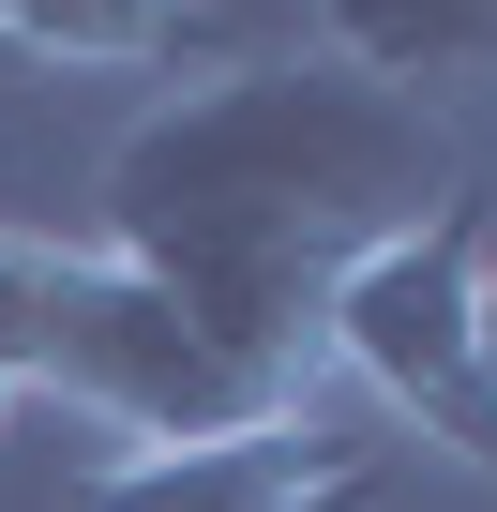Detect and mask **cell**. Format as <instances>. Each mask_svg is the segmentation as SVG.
<instances>
[{
	"label": "cell",
	"mask_w": 497,
	"mask_h": 512,
	"mask_svg": "<svg viewBox=\"0 0 497 512\" xmlns=\"http://www.w3.org/2000/svg\"><path fill=\"white\" fill-rule=\"evenodd\" d=\"M467 256H482V196L437 211V226H407L392 256H362V272L332 287V317H317V362L377 422H407V437H437V452H467L497 482V392L467 362Z\"/></svg>",
	"instance_id": "cell-3"
},
{
	"label": "cell",
	"mask_w": 497,
	"mask_h": 512,
	"mask_svg": "<svg viewBox=\"0 0 497 512\" xmlns=\"http://www.w3.org/2000/svg\"><path fill=\"white\" fill-rule=\"evenodd\" d=\"M467 362H482V392H497V226H482V256H467Z\"/></svg>",
	"instance_id": "cell-7"
},
{
	"label": "cell",
	"mask_w": 497,
	"mask_h": 512,
	"mask_svg": "<svg viewBox=\"0 0 497 512\" xmlns=\"http://www.w3.org/2000/svg\"><path fill=\"white\" fill-rule=\"evenodd\" d=\"M437 211H467V136L437 121V91H392L332 46H241L106 151V256L272 392H332V287Z\"/></svg>",
	"instance_id": "cell-1"
},
{
	"label": "cell",
	"mask_w": 497,
	"mask_h": 512,
	"mask_svg": "<svg viewBox=\"0 0 497 512\" xmlns=\"http://www.w3.org/2000/svg\"><path fill=\"white\" fill-rule=\"evenodd\" d=\"M317 46L392 76V91H437V76H497V0H317Z\"/></svg>",
	"instance_id": "cell-6"
},
{
	"label": "cell",
	"mask_w": 497,
	"mask_h": 512,
	"mask_svg": "<svg viewBox=\"0 0 497 512\" xmlns=\"http://www.w3.org/2000/svg\"><path fill=\"white\" fill-rule=\"evenodd\" d=\"M0 362H16V392L121 422L136 452L151 437H241V422L302 407L241 347H211L151 272H121L106 241H46V226H0Z\"/></svg>",
	"instance_id": "cell-2"
},
{
	"label": "cell",
	"mask_w": 497,
	"mask_h": 512,
	"mask_svg": "<svg viewBox=\"0 0 497 512\" xmlns=\"http://www.w3.org/2000/svg\"><path fill=\"white\" fill-rule=\"evenodd\" d=\"M0 46H31L61 76H226L241 61V16L226 0H0Z\"/></svg>",
	"instance_id": "cell-5"
},
{
	"label": "cell",
	"mask_w": 497,
	"mask_h": 512,
	"mask_svg": "<svg viewBox=\"0 0 497 512\" xmlns=\"http://www.w3.org/2000/svg\"><path fill=\"white\" fill-rule=\"evenodd\" d=\"M16 407H31V392H16V362H0V422H16Z\"/></svg>",
	"instance_id": "cell-8"
},
{
	"label": "cell",
	"mask_w": 497,
	"mask_h": 512,
	"mask_svg": "<svg viewBox=\"0 0 497 512\" xmlns=\"http://www.w3.org/2000/svg\"><path fill=\"white\" fill-rule=\"evenodd\" d=\"M392 497V422L377 407H272L241 437H151L76 482V512H377Z\"/></svg>",
	"instance_id": "cell-4"
}]
</instances>
